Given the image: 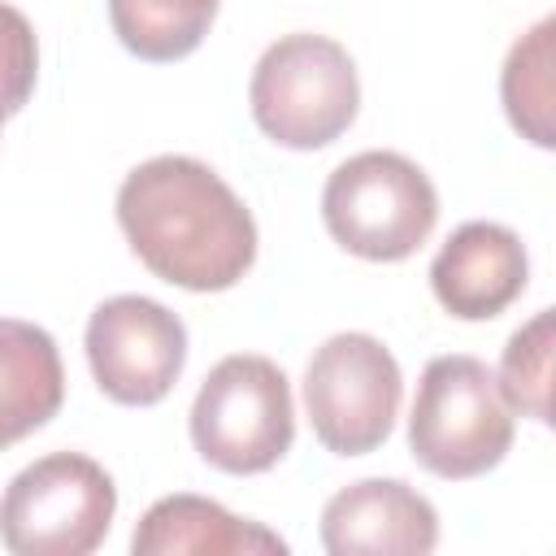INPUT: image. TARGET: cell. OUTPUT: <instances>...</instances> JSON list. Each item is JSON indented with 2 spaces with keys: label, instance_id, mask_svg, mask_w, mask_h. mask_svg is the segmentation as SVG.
<instances>
[{
  "label": "cell",
  "instance_id": "5b68a950",
  "mask_svg": "<svg viewBox=\"0 0 556 556\" xmlns=\"http://www.w3.org/2000/svg\"><path fill=\"white\" fill-rule=\"evenodd\" d=\"M295 439L291 382L269 356L235 352L208 369L191 404V443L222 473H265Z\"/></svg>",
  "mask_w": 556,
  "mask_h": 556
},
{
  "label": "cell",
  "instance_id": "52a82bcc",
  "mask_svg": "<svg viewBox=\"0 0 556 556\" xmlns=\"http://www.w3.org/2000/svg\"><path fill=\"white\" fill-rule=\"evenodd\" d=\"M404 378L382 339L330 334L304 369V408L317 443L334 456H365L391 439Z\"/></svg>",
  "mask_w": 556,
  "mask_h": 556
},
{
  "label": "cell",
  "instance_id": "9a60e30c",
  "mask_svg": "<svg viewBox=\"0 0 556 556\" xmlns=\"http://www.w3.org/2000/svg\"><path fill=\"white\" fill-rule=\"evenodd\" d=\"M552 339H556V313L539 308L521 330H513L495 378L508 408L534 417L539 426L552 421Z\"/></svg>",
  "mask_w": 556,
  "mask_h": 556
},
{
  "label": "cell",
  "instance_id": "9c48e42d",
  "mask_svg": "<svg viewBox=\"0 0 556 556\" xmlns=\"http://www.w3.org/2000/svg\"><path fill=\"white\" fill-rule=\"evenodd\" d=\"M321 547L330 556H426L439 547V513L400 478H361L326 500Z\"/></svg>",
  "mask_w": 556,
  "mask_h": 556
},
{
  "label": "cell",
  "instance_id": "8992f818",
  "mask_svg": "<svg viewBox=\"0 0 556 556\" xmlns=\"http://www.w3.org/2000/svg\"><path fill=\"white\" fill-rule=\"evenodd\" d=\"M117 486L83 452H52L26 465L0 495V543L13 556H87L104 543Z\"/></svg>",
  "mask_w": 556,
  "mask_h": 556
},
{
  "label": "cell",
  "instance_id": "2e32d148",
  "mask_svg": "<svg viewBox=\"0 0 556 556\" xmlns=\"http://www.w3.org/2000/svg\"><path fill=\"white\" fill-rule=\"evenodd\" d=\"M35 74H39L35 26L26 22L22 9L0 0V122L13 117L30 100Z\"/></svg>",
  "mask_w": 556,
  "mask_h": 556
},
{
  "label": "cell",
  "instance_id": "ba28073f",
  "mask_svg": "<svg viewBox=\"0 0 556 556\" xmlns=\"http://www.w3.org/2000/svg\"><path fill=\"white\" fill-rule=\"evenodd\" d=\"M87 365L113 404L152 408L187 365V326L148 295H113L87 321Z\"/></svg>",
  "mask_w": 556,
  "mask_h": 556
},
{
  "label": "cell",
  "instance_id": "8fae6325",
  "mask_svg": "<svg viewBox=\"0 0 556 556\" xmlns=\"http://www.w3.org/2000/svg\"><path fill=\"white\" fill-rule=\"evenodd\" d=\"M135 556H274L287 552V539L265 530L261 521H243L217 500L204 495H165L156 500L135 534H130Z\"/></svg>",
  "mask_w": 556,
  "mask_h": 556
},
{
  "label": "cell",
  "instance_id": "7c38bea8",
  "mask_svg": "<svg viewBox=\"0 0 556 556\" xmlns=\"http://www.w3.org/2000/svg\"><path fill=\"white\" fill-rule=\"evenodd\" d=\"M65 400V369L56 339L17 317H0V452L56 417Z\"/></svg>",
  "mask_w": 556,
  "mask_h": 556
},
{
  "label": "cell",
  "instance_id": "7a4b0ae2",
  "mask_svg": "<svg viewBox=\"0 0 556 556\" xmlns=\"http://www.w3.org/2000/svg\"><path fill=\"white\" fill-rule=\"evenodd\" d=\"M513 434V408L478 356L447 352L421 369L408 417V447L421 469L447 482L482 478L508 456Z\"/></svg>",
  "mask_w": 556,
  "mask_h": 556
},
{
  "label": "cell",
  "instance_id": "4fadbf2b",
  "mask_svg": "<svg viewBox=\"0 0 556 556\" xmlns=\"http://www.w3.org/2000/svg\"><path fill=\"white\" fill-rule=\"evenodd\" d=\"M222 0H109L113 35L139 61H182L191 56Z\"/></svg>",
  "mask_w": 556,
  "mask_h": 556
},
{
  "label": "cell",
  "instance_id": "277c9868",
  "mask_svg": "<svg viewBox=\"0 0 556 556\" xmlns=\"http://www.w3.org/2000/svg\"><path fill=\"white\" fill-rule=\"evenodd\" d=\"M321 217L343 252L391 265L430 239L439 222V191L417 161L374 148L348 156L326 178Z\"/></svg>",
  "mask_w": 556,
  "mask_h": 556
},
{
  "label": "cell",
  "instance_id": "30bf717a",
  "mask_svg": "<svg viewBox=\"0 0 556 556\" xmlns=\"http://www.w3.org/2000/svg\"><path fill=\"white\" fill-rule=\"evenodd\" d=\"M530 278V256L517 230L500 222H465L430 261L434 300L460 321L500 317Z\"/></svg>",
  "mask_w": 556,
  "mask_h": 556
},
{
  "label": "cell",
  "instance_id": "3957f363",
  "mask_svg": "<svg viewBox=\"0 0 556 556\" xmlns=\"http://www.w3.org/2000/svg\"><path fill=\"white\" fill-rule=\"evenodd\" d=\"M248 104L256 126L295 152H313L334 143L361 109L356 65L343 43L330 35L295 30L269 43L252 70Z\"/></svg>",
  "mask_w": 556,
  "mask_h": 556
},
{
  "label": "cell",
  "instance_id": "5bb4252c",
  "mask_svg": "<svg viewBox=\"0 0 556 556\" xmlns=\"http://www.w3.org/2000/svg\"><path fill=\"white\" fill-rule=\"evenodd\" d=\"M552 39H556V17L534 22L504 61L500 74V96H504V113L513 122V130L521 139H530L534 148H552L556 143V87H552Z\"/></svg>",
  "mask_w": 556,
  "mask_h": 556
},
{
  "label": "cell",
  "instance_id": "6da1fadb",
  "mask_svg": "<svg viewBox=\"0 0 556 556\" xmlns=\"http://www.w3.org/2000/svg\"><path fill=\"white\" fill-rule=\"evenodd\" d=\"M117 226L130 252L182 291H226L256 261L248 204L195 156L135 165L117 191Z\"/></svg>",
  "mask_w": 556,
  "mask_h": 556
}]
</instances>
